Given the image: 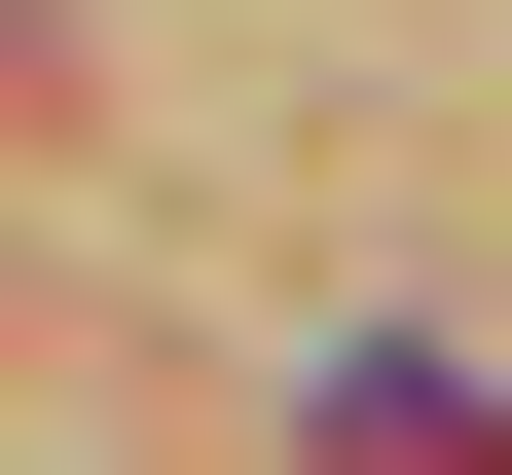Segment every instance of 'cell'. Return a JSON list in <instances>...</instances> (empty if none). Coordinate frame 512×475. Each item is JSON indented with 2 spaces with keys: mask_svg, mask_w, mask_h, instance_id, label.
Returning a JSON list of instances; mask_svg holds the SVG:
<instances>
[{
  "mask_svg": "<svg viewBox=\"0 0 512 475\" xmlns=\"http://www.w3.org/2000/svg\"><path fill=\"white\" fill-rule=\"evenodd\" d=\"M330 475H512V402H439V366H366V402H330Z\"/></svg>",
  "mask_w": 512,
  "mask_h": 475,
  "instance_id": "cell-1",
  "label": "cell"
}]
</instances>
